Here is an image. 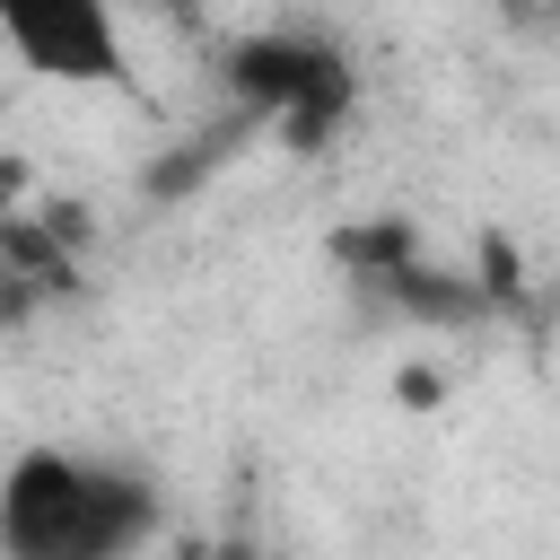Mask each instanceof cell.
Returning <instances> with one entry per match:
<instances>
[{"label":"cell","mask_w":560,"mask_h":560,"mask_svg":"<svg viewBox=\"0 0 560 560\" xmlns=\"http://www.w3.org/2000/svg\"><path fill=\"white\" fill-rule=\"evenodd\" d=\"M158 534V490L79 446H26L0 472V560H122Z\"/></svg>","instance_id":"obj_1"},{"label":"cell","mask_w":560,"mask_h":560,"mask_svg":"<svg viewBox=\"0 0 560 560\" xmlns=\"http://www.w3.org/2000/svg\"><path fill=\"white\" fill-rule=\"evenodd\" d=\"M219 88L236 96L245 122H280L289 149H324L350 105H359V79H350V52L306 35V26H262V35H236L219 52Z\"/></svg>","instance_id":"obj_2"},{"label":"cell","mask_w":560,"mask_h":560,"mask_svg":"<svg viewBox=\"0 0 560 560\" xmlns=\"http://www.w3.org/2000/svg\"><path fill=\"white\" fill-rule=\"evenodd\" d=\"M394 394H402V402H438V376H429V368H402Z\"/></svg>","instance_id":"obj_7"},{"label":"cell","mask_w":560,"mask_h":560,"mask_svg":"<svg viewBox=\"0 0 560 560\" xmlns=\"http://www.w3.org/2000/svg\"><path fill=\"white\" fill-rule=\"evenodd\" d=\"M262 560H298V551H262Z\"/></svg>","instance_id":"obj_9"},{"label":"cell","mask_w":560,"mask_h":560,"mask_svg":"<svg viewBox=\"0 0 560 560\" xmlns=\"http://www.w3.org/2000/svg\"><path fill=\"white\" fill-rule=\"evenodd\" d=\"M332 262H341L350 280L385 289L394 271L420 262V236H411V219H368V228H341V236H332Z\"/></svg>","instance_id":"obj_5"},{"label":"cell","mask_w":560,"mask_h":560,"mask_svg":"<svg viewBox=\"0 0 560 560\" xmlns=\"http://www.w3.org/2000/svg\"><path fill=\"white\" fill-rule=\"evenodd\" d=\"M0 44L35 79H61V88H122L131 79L122 26L96 0H0Z\"/></svg>","instance_id":"obj_3"},{"label":"cell","mask_w":560,"mask_h":560,"mask_svg":"<svg viewBox=\"0 0 560 560\" xmlns=\"http://www.w3.org/2000/svg\"><path fill=\"white\" fill-rule=\"evenodd\" d=\"M175 560H254V551H236V542H184Z\"/></svg>","instance_id":"obj_8"},{"label":"cell","mask_w":560,"mask_h":560,"mask_svg":"<svg viewBox=\"0 0 560 560\" xmlns=\"http://www.w3.org/2000/svg\"><path fill=\"white\" fill-rule=\"evenodd\" d=\"M376 298H385L394 315H411V324H438V332H455V324H481V315H490V306H481V289H472V280H455V271H438V262L394 271Z\"/></svg>","instance_id":"obj_4"},{"label":"cell","mask_w":560,"mask_h":560,"mask_svg":"<svg viewBox=\"0 0 560 560\" xmlns=\"http://www.w3.org/2000/svg\"><path fill=\"white\" fill-rule=\"evenodd\" d=\"M236 131H245V122H236ZM236 131H219V140L201 131L192 149H175V158H158V166H149V192H158V201H184V192H192V184H201V175H210V166L228 158V140H236Z\"/></svg>","instance_id":"obj_6"}]
</instances>
